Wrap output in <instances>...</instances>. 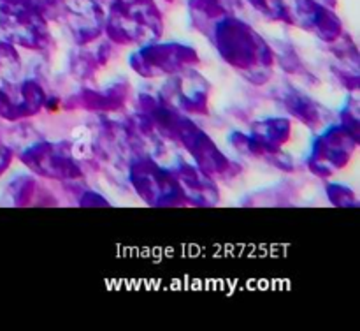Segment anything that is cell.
Instances as JSON below:
<instances>
[{
  "instance_id": "21",
  "label": "cell",
  "mask_w": 360,
  "mask_h": 331,
  "mask_svg": "<svg viewBox=\"0 0 360 331\" xmlns=\"http://www.w3.org/2000/svg\"><path fill=\"white\" fill-rule=\"evenodd\" d=\"M327 196H329V201L334 204V206L341 208H355L359 206V199L355 196L354 190L347 185H341V183H330L327 187Z\"/></svg>"
},
{
  "instance_id": "14",
  "label": "cell",
  "mask_w": 360,
  "mask_h": 331,
  "mask_svg": "<svg viewBox=\"0 0 360 331\" xmlns=\"http://www.w3.org/2000/svg\"><path fill=\"white\" fill-rule=\"evenodd\" d=\"M130 94V85L129 81L120 80L111 83L109 87L102 88V90H81L77 95L76 101L77 106L90 111H102V113H111L116 109L123 108Z\"/></svg>"
},
{
  "instance_id": "15",
  "label": "cell",
  "mask_w": 360,
  "mask_h": 331,
  "mask_svg": "<svg viewBox=\"0 0 360 331\" xmlns=\"http://www.w3.org/2000/svg\"><path fill=\"white\" fill-rule=\"evenodd\" d=\"M243 7V0H190V13L193 25L204 32L211 34L214 25L227 16H236Z\"/></svg>"
},
{
  "instance_id": "18",
  "label": "cell",
  "mask_w": 360,
  "mask_h": 331,
  "mask_svg": "<svg viewBox=\"0 0 360 331\" xmlns=\"http://www.w3.org/2000/svg\"><path fill=\"white\" fill-rule=\"evenodd\" d=\"M21 58L11 42H0V87L20 80Z\"/></svg>"
},
{
  "instance_id": "11",
  "label": "cell",
  "mask_w": 360,
  "mask_h": 331,
  "mask_svg": "<svg viewBox=\"0 0 360 331\" xmlns=\"http://www.w3.org/2000/svg\"><path fill=\"white\" fill-rule=\"evenodd\" d=\"M46 92L37 80H16L0 87V116L11 122L28 118L46 106Z\"/></svg>"
},
{
  "instance_id": "19",
  "label": "cell",
  "mask_w": 360,
  "mask_h": 331,
  "mask_svg": "<svg viewBox=\"0 0 360 331\" xmlns=\"http://www.w3.org/2000/svg\"><path fill=\"white\" fill-rule=\"evenodd\" d=\"M35 190H37V180L32 175L20 176L9 185L11 199L16 206H27L35 196Z\"/></svg>"
},
{
  "instance_id": "16",
  "label": "cell",
  "mask_w": 360,
  "mask_h": 331,
  "mask_svg": "<svg viewBox=\"0 0 360 331\" xmlns=\"http://www.w3.org/2000/svg\"><path fill=\"white\" fill-rule=\"evenodd\" d=\"M281 102H283L285 109L294 118L306 123L309 129H316V127H320L326 122V109L319 102L302 94V92L294 90V88H287L283 92V95H281Z\"/></svg>"
},
{
  "instance_id": "3",
  "label": "cell",
  "mask_w": 360,
  "mask_h": 331,
  "mask_svg": "<svg viewBox=\"0 0 360 331\" xmlns=\"http://www.w3.org/2000/svg\"><path fill=\"white\" fill-rule=\"evenodd\" d=\"M0 28L14 46L37 51L49 44L48 20L30 0H0Z\"/></svg>"
},
{
  "instance_id": "2",
  "label": "cell",
  "mask_w": 360,
  "mask_h": 331,
  "mask_svg": "<svg viewBox=\"0 0 360 331\" xmlns=\"http://www.w3.org/2000/svg\"><path fill=\"white\" fill-rule=\"evenodd\" d=\"M104 32L112 44L151 42L164 32V16L153 0H111L105 11Z\"/></svg>"
},
{
  "instance_id": "22",
  "label": "cell",
  "mask_w": 360,
  "mask_h": 331,
  "mask_svg": "<svg viewBox=\"0 0 360 331\" xmlns=\"http://www.w3.org/2000/svg\"><path fill=\"white\" fill-rule=\"evenodd\" d=\"M341 118V125H345L347 129H350L352 132L359 134L360 132V127H359V108H357V101L350 99L348 104L345 106V109L341 111L340 115Z\"/></svg>"
},
{
  "instance_id": "8",
  "label": "cell",
  "mask_w": 360,
  "mask_h": 331,
  "mask_svg": "<svg viewBox=\"0 0 360 331\" xmlns=\"http://www.w3.org/2000/svg\"><path fill=\"white\" fill-rule=\"evenodd\" d=\"M21 162L34 175L53 180H77L83 176L79 161L67 143L39 141L20 154Z\"/></svg>"
},
{
  "instance_id": "10",
  "label": "cell",
  "mask_w": 360,
  "mask_h": 331,
  "mask_svg": "<svg viewBox=\"0 0 360 331\" xmlns=\"http://www.w3.org/2000/svg\"><path fill=\"white\" fill-rule=\"evenodd\" d=\"M58 20L77 44L86 46L104 32L105 9L97 0H58Z\"/></svg>"
},
{
  "instance_id": "25",
  "label": "cell",
  "mask_w": 360,
  "mask_h": 331,
  "mask_svg": "<svg viewBox=\"0 0 360 331\" xmlns=\"http://www.w3.org/2000/svg\"><path fill=\"white\" fill-rule=\"evenodd\" d=\"M98 4H101V6H108L109 2H111V0H97Z\"/></svg>"
},
{
  "instance_id": "24",
  "label": "cell",
  "mask_w": 360,
  "mask_h": 331,
  "mask_svg": "<svg viewBox=\"0 0 360 331\" xmlns=\"http://www.w3.org/2000/svg\"><path fill=\"white\" fill-rule=\"evenodd\" d=\"M11 161H13V150H11V148L4 143L2 137H0V176L9 169Z\"/></svg>"
},
{
  "instance_id": "1",
  "label": "cell",
  "mask_w": 360,
  "mask_h": 331,
  "mask_svg": "<svg viewBox=\"0 0 360 331\" xmlns=\"http://www.w3.org/2000/svg\"><path fill=\"white\" fill-rule=\"evenodd\" d=\"M210 37L221 58L245 74L246 80L255 85L269 80L276 55L252 25L238 16H227L214 25Z\"/></svg>"
},
{
  "instance_id": "9",
  "label": "cell",
  "mask_w": 360,
  "mask_h": 331,
  "mask_svg": "<svg viewBox=\"0 0 360 331\" xmlns=\"http://www.w3.org/2000/svg\"><path fill=\"white\" fill-rule=\"evenodd\" d=\"M210 83L192 67L169 76L160 92V101L178 113L206 115Z\"/></svg>"
},
{
  "instance_id": "17",
  "label": "cell",
  "mask_w": 360,
  "mask_h": 331,
  "mask_svg": "<svg viewBox=\"0 0 360 331\" xmlns=\"http://www.w3.org/2000/svg\"><path fill=\"white\" fill-rule=\"evenodd\" d=\"M111 44L112 42L105 41L101 42V44L97 46V49L77 48L76 51L70 55L69 60V67L72 76H76V80H90L98 67L105 65V63L109 62L112 53Z\"/></svg>"
},
{
  "instance_id": "23",
  "label": "cell",
  "mask_w": 360,
  "mask_h": 331,
  "mask_svg": "<svg viewBox=\"0 0 360 331\" xmlns=\"http://www.w3.org/2000/svg\"><path fill=\"white\" fill-rule=\"evenodd\" d=\"M79 206H109V201L94 190H86L79 197Z\"/></svg>"
},
{
  "instance_id": "20",
  "label": "cell",
  "mask_w": 360,
  "mask_h": 331,
  "mask_svg": "<svg viewBox=\"0 0 360 331\" xmlns=\"http://www.w3.org/2000/svg\"><path fill=\"white\" fill-rule=\"evenodd\" d=\"M250 4L271 20L292 23L290 6L285 0H250Z\"/></svg>"
},
{
  "instance_id": "13",
  "label": "cell",
  "mask_w": 360,
  "mask_h": 331,
  "mask_svg": "<svg viewBox=\"0 0 360 331\" xmlns=\"http://www.w3.org/2000/svg\"><path fill=\"white\" fill-rule=\"evenodd\" d=\"M172 175L178 180L183 194H185L186 204L193 206H214L220 201L218 189L213 178L206 173L200 171L197 166H190L186 162H179L171 168Z\"/></svg>"
},
{
  "instance_id": "7",
  "label": "cell",
  "mask_w": 360,
  "mask_h": 331,
  "mask_svg": "<svg viewBox=\"0 0 360 331\" xmlns=\"http://www.w3.org/2000/svg\"><path fill=\"white\" fill-rule=\"evenodd\" d=\"M199 63V55L192 46L181 42L143 46L130 56V67L143 77L172 76Z\"/></svg>"
},
{
  "instance_id": "5",
  "label": "cell",
  "mask_w": 360,
  "mask_h": 331,
  "mask_svg": "<svg viewBox=\"0 0 360 331\" xmlns=\"http://www.w3.org/2000/svg\"><path fill=\"white\" fill-rule=\"evenodd\" d=\"M359 134L352 132L345 125H330L320 134L313 143L306 164L316 176H333L341 168L348 164L352 154L359 146Z\"/></svg>"
},
{
  "instance_id": "12",
  "label": "cell",
  "mask_w": 360,
  "mask_h": 331,
  "mask_svg": "<svg viewBox=\"0 0 360 331\" xmlns=\"http://www.w3.org/2000/svg\"><path fill=\"white\" fill-rule=\"evenodd\" d=\"M292 23H297L304 30L311 32L326 42H333L343 34V25L333 9L322 6L316 0H294L290 7Z\"/></svg>"
},
{
  "instance_id": "26",
  "label": "cell",
  "mask_w": 360,
  "mask_h": 331,
  "mask_svg": "<svg viewBox=\"0 0 360 331\" xmlns=\"http://www.w3.org/2000/svg\"><path fill=\"white\" fill-rule=\"evenodd\" d=\"M169 2H171V0H169Z\"/></svg>"
},
{
  "instance_id": "4",
  "label": "cell",
  "mask_w": 360,
  "mask_h": 331,
  "mask_svg": "<svg viewBox=\"0 0 360 331\" xmlns=\"http://www.w3.org/2000/svg\"><path fill=\"white\" fill-rule=\"evenodd\" d=\"M130 182L137 196L150 206H183L185 194L171 169H164L150 155L130 162Z\"/></svg>"
},
{
  "instance_id": "6",
  "label": "cell",
  "mask_w": 360,
  "mask_h": 331,
  "mask_svg": "<svg viewBox=\"0 0 360 331\" xmlns=\"http://www.w3.org/2000/svg\"><path fill=\"white\" fill-rule=\"evenodd\" d=\"M174 141L186 148L192 158L195 161V166L200 171L206 173L211 178H225L236 175V168L224 151L214 144V141L186 116L179 115L174 129Z\"/></svg>"
}]
</instances>
